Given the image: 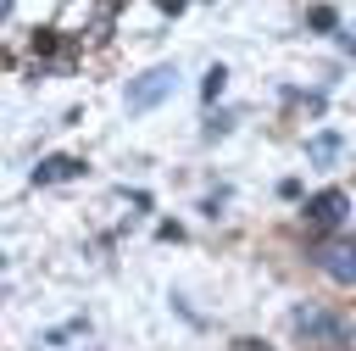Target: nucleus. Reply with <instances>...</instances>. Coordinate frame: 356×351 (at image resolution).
<instances>
[{
	"mask_svg": "<svg viewBox=\"0 0 356 351\" xmlns=\"http://www.w3.org/2000/svg\"><path fill=\"white\" fill-rule=\"evenodd\" d=\"M172 89H178V67L161 61V67H150V72H139V78L128 84V111H150V106H161Z\"/></svg>",
	"mask_w": 356,
	"mask_h": 351,
	"instance_id": "obj_1",
	"label": "nucleus"
},
{
	"mask_svg": "<svg viewBox=\"0 0 356 351\" xmlns=\"http://www.w3.org/2000/svg\"><path fill=\"white\" fill-rule=\"evenodd\" d=\"M312 345H345V323L339 318H328V312H317V306H295V318H289Z\"/></svg>",
	"mask_w": 356,
	"mask_h": 351,
	"instance_id": "obj_2",
	"label": "nucleus"
},
{
	"mask_svg": "<svg viewBox=\"0 0 356 351\" xmlns=\"http://www.w3.org/2000/svg\"><path fill=\"white\" fill-rule=\"evenodd\" d=\"M317 267H323L334 284L356 290V240H328V245L317 251Z\"/></svg>",
	"mask_w": 356,
	"mask_h": 351,
	"instance_id": "obj_3",
	"label": "nucleus"
},
{
	"mask_svg": "<svg viewBox=\"0 0 356 351\" xmlns=\"http://www.w3.org/2000/svg\"><path fill=\"white\" fill-rule=\"evenodd\" d=\"M345 212H350V195H345V189H323V195H312V201H306V217H312V223H323V228H328V223H339Z\"/></svg>",
	"mask_w": 356,
	"mask_h": 351,
	"instance_id": "obj_4",
	"label": "nucleus"
},
{
	"mask_svg": "<svg viewBox=\"0 0 356 351\" xmlns=\"http://www.w3.org/2000/svg\"><path fill=\"white\" fill-rule=\"evenodd\" d=\"M83 173V162L78 156H44L39 167H33V184H56V178H78Z\"/></svg>",
	"mask_w": 356,
	"mask_h": 351,
	"instance_id": "obj_5",
	"label": "nucleus"
},
{
	"mask_svg": "<svg viewBox=\"0 0 356 351\" xmlns=\"http://www.w3.org/2000/svg\"><path fill=\"white\" fill-rule=\"evenodd\" d=\"M222 84H228V72H222V67H211V72H206V84H200V95H206V100H217V95H222Z\"/></svg>",
	"mask_w": 356,
	"mask_h": 351,
	"instance_id": "obj_6",
	"label": "nucleus"
},
{
	"mask_svg": "<svg viewBox=\"0 0 356 351\" xmlns=\"http://www.w3.org/2000/svg\"><path fill=\"white\" fill-rule=\"evenodd\" d=\"M306 150H312V156L323 162V156H334V150H339V134H317V139H312Z\"/></svg>",
	"mask_w": 356,
	"mask_h": 351,
	"instance_id": "obj_7",
	"label": "nucleus"
}]
</instances>
